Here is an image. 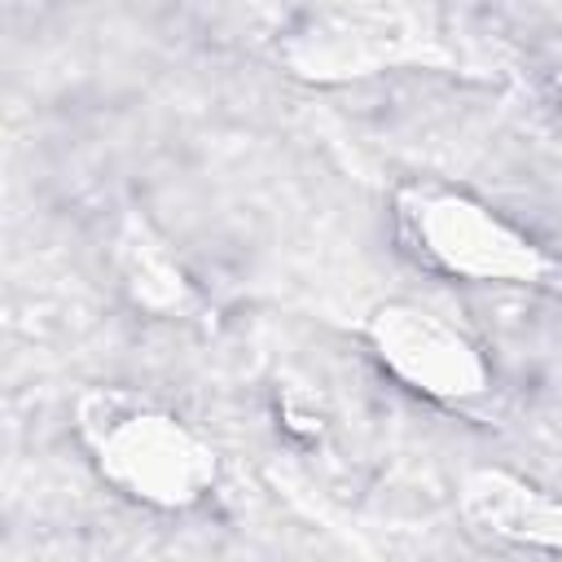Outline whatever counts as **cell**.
<instances>
[{
	"instance_id": "obj_1",
	"label": "cell",
	"mask_w": 562,
	"mask_h": 562,
	"mask_svg": "<svg viewBox=\"0 0 562 562\" xmlns=\"http://www.w3.org/2000/svg\"><path fill=\"white\" fill-rule=\"evenodd\" d=\"M79 439L101 479L140 505L184 509L215 483V452L180 417L127 391L83 395Z\"/></svg>"
},
{
	"instance_id": "obj_2",
	"label": "cell",
	"mask_w": 562,
	"mask_h": 562,
	"mask_svg": "<svg viewBox=\"0 0 562 562\" xmlns=\"http://www.w3.org/2000/svg\"><path fill=\"white\" fill-rule=\"evenodd\" d=\"M400 228L422 263L483 285H531L553 272L549 255L509 220L461 193L417 189L400 202Z\"/></svg>"
},
{
	"instance_id": "obj_3",
	"label": "cell",
	"mask_w": 562,
	"mask_h": 562,
	"mask_svg": "<svg viewBox=\"0 0 562 562\" xmlns=\"http://www.w3.org/2000/svg\"><path fill=\"white\" fill-rule=\"evenodd\" d=\"M378 360L413 391L461 404L487 391V364L479 347L452 329L443 316L417 307V303H391L369 325Z\"/></svg>"
}]
</instances>
